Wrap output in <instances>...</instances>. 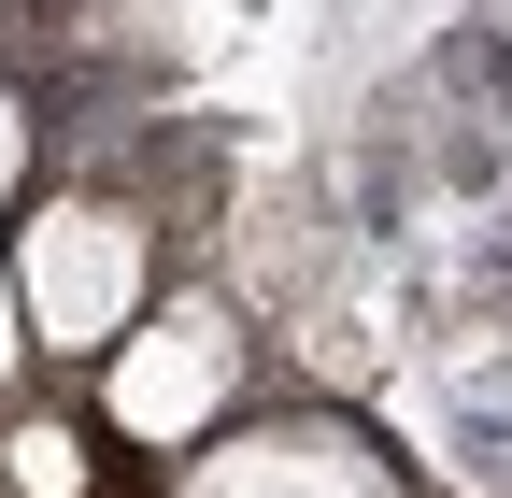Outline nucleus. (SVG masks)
Segmentation results:
<instances>
[{
	"instance_id": "nucleus-1",
	"label": "nucleus",
	"mask_w": 512,
	"mask_h": 498,
	"mask_svg": "<svg viewBox=\"0 0 512 498\" xmlns=\"http://www.w3.org/2000/svg\"><path fill=\"white\" fill-rule=\"evenodd\" d=\"M0 257H15L29 342L57 370H100L128 328L157 314V228H143V200H114V185H43Z\"/></svg>"
},
{
	"instance_id": "nucleus-2",
	"label": "nucleus",
	"mask_w": 512,
	"mask_h": 498,
	"mask_svg": "<svg viewBox=\"0 0 512 498\" xmlns=\"http://www.w3.org/2000/svg\"><path fill=\"white\" fill-rule=\"evenodd\" d=\"M242 370H256V356H242V314L185 285V299H157V314L86 370V427H100L114 456L185 470L200 442H228V427H242Z\"/></svg>"
},
{
	"instance_id": "nucleus-3",
	"label": "nucleus",
	"mask_w": 512,
	"mask_h": 498,
	"mask_svg": "<svg viewBox=\"0 0 512 498\" xmlns=\"http://www.w3.org/2000/svg\"><path fill=\"white\" fill-rule=\"evenodd\" d=\"M171 498H413V484H399V456H384L370 427H342V413H256V427H228V442L185 456Z\"/></svg>"
},
{
	"instance_id": "nucleus-4",
	"label": "nucleus",
	"mask_w": 512,
	"mask_h": 498,
	"mask_svg": "<svg viewBox=\"0 0 512 498\" xmlns=\"http://www.w3.org/2000/svg\"><path fill=\"white\" fill-rule=\"evenodd\" d=\"M29 157H43V129H29V86H0V214H29Z\"/></svg>"
},
{
	"instance_id": "nucleus-5",
	"label": "nucleus",
	"mask_w": 512,
	"mask_h": 498,
	"mask_svg": "<svg viewBox=\"0 0 512 498\" xmlns=\"http://www.w3.org/2000/svg\"><path fill=\"white\" fill-rule=\"evenodd\" d=\"M29 356H43V342H29V299H15V257H0V399L29 385Z\"/></svg>"
}]
</instances>
